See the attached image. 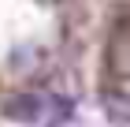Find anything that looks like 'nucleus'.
<instances>
[{"label":"nucleus","instance_id":"f257e3e1","mask_svg":"<svg viewBox=\"0 0 130 127\" xmlns=\"http://www.w3.org/2000/svg\"><path fill=\"white\" fill-rule=\"evenodd\" d=\"M108 67L115 78L130 75V26H119L108 41Z\"/></svg>","mask_w":130,"mask_h":127},{"label":"nucleus","instance_id":"f03ea898","mask_svg":"<svg viewBox=\"0 0 130 127\" xmlns=\"http://www.w3.org/2000/svg\"><path fill=\"white\" fill-rule=\"evenodd\" d=\"M4 116L15 120V123H37L41 120V97H34V94H11L4 101Z\"/></svg>","mask_w":130,"mask_h":127},{"label":"nucleus","instance_id":"7ed1b4c3","mask_svg":"<svg viewBox=\"0 0 130 127\" xmlns=\"http://www.w3.org/2000/svg\"><path fill=\"white\" fill-rule=\"evenodd\" d=\"M104 112H108L111 123L130 127V97L126 94H108V97H104Z\"/></svg>","mask_w":130,"mask_h":127}]
</instances>
